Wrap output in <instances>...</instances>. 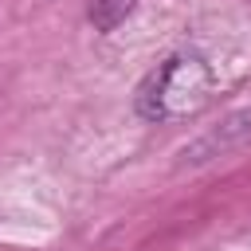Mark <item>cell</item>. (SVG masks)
I'll return each instance as SVG.
<instances>
[{"instance_id":"obj_1","label":"cell","mask_w":251,"mask_h":251,"mask_svg":"<svg viewBox=\"0 0 251 251\" xmlns=\"http://www.w3.org/2000/svg\"><path fill=\"white\" fill-rule=\"evenodd\" d=\"M212 90V71L200 55H173L165 59L137 90V114L141 118H180V114H196L208 102Z\"/></svg>"},{"instance_id":"obj_2","label":"cell","mask_w":251,"mask_h":251,"mask_svg":"<svg viewBox=\"0 0 251 251\" xmlns=\"http://www.w3.org/2000/svg\"><path fill=\"white\" fill-rule=\"evenodd\" d=\"M243 141H251V106L239 110V114H231L220 129L204 133L192 149H184V157H188V161H212V157H220V153H227V149H239Z\"/></svg>"},{"instance_id":"obj_3","label":"cell","mask_w":251,"mask_h":251,"mask_svg":"<svg viewBox=\"0 0 251 251\" xmlns=\"http://www.w3.org/2000/svg\"><path fill=\"white\" fill-rule=\"evenodd\" d=\"M137 0H86V16L98 31H114L129 12H133Z\"/></svg>"}]
</instances>
